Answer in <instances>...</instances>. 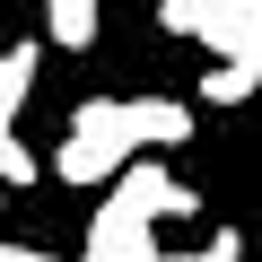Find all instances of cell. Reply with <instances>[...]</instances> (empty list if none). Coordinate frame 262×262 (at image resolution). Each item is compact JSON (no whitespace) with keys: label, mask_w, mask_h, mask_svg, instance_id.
Returning a JSON list of instances; mask_svg holds the SVG:
<instances>
[{"label":"cell","mask_w":262,"mask_h":262,"mask_svg":"<svg viewBox=\"0 0 262 262\" xmlns=\"http://www.w3.org/2000/svg\"><path fill=\"white\" fill-rule=\"evenodd\" d=\"M236 9H253V0H158V27L166 35H201V27H219Z\"/></svg>","instance_id":"cell-5"},{"label":"cell","mask_w":262,"mask_h":262,"mask_svg":"<svg viewBox=\"0 0 262 262\" xmlns=\"http://www.w3.org/2000/svg\"><path fill=\"white\" fill-rule=\"evenodd\" d=\"M0 262H53L44 245H9V236H0Z\"/></svg>","instance_id":"cell-9"},{"label":"cell","mask_w":262,"mask_h":262,"mask_svg":"<svg viewBox=\"0 0 262 262\" xmlns=\"http://www.w3.org/2000/svg\"><path fill=\"white\" fill-rule=\"evenodd\" d=\"M0 201H9V184H0Z\"/></svg>","instance_id":"cell-10"},{"label":"cell","mask_w":262,"mask_h":262,"mask_svg":"<svg viewBox=\"0 0 262 262\" xmlns=\"http://www.w3.org/2000/svg\"><path fill=\"white\" fill-rule=\"evenodd\" d=\"M262 79L245 70V61H219V70H201V105H245Z\"/></svg>","instance_id":"cell-6"},{"label":"cell","mask_w":262,"mask_h":262,"mask_svg":"<svg viewBox=\"0 0 262 262\" xmlns=\"http://www.w3.org/2000/svg\"><path fill=\"white\" fill-rule=\"evenodd\" d=\"M158 262H245V236H236V227H219L210 245H192V253H158Z\"/></svg>","instance_id":"cell-8"},{"label":"cell","mask_w":262,"mask_h":262,"mask_svg":"<svg viewBox=\"0 0 262 262\" xmlns=\"http://www.w3.org/2000/svg\"><path fill=\"white\" fill-rule=\"evenodd\" d=\"M114 131H122V149H184L201 114L184 96H114Z\"/></svg>","instance_id":"cell-1"},{"label":"cell","mask_w":262,"mask_h":262,"mask_svg":"<svg viewBox=\"0 0 262 262\" xmlns=\"http://www.w3.org/2000/svg\"><path fill=\"white\" fill-rule=\"evenodd\" d=\"M44 27H53L61 53H88L96 27H105V9H96V0H44Z\"/></svg>","instance_id":"cell-4"},{"label":"cell","mask_w":262,"mask_h":262,"mask_svg":"<svg viewBox=\"0 0 262 262\" xmlns=\"http://www.w3.org/2000/svg\"><path fill=\"white\" fill-rule=\"evenodd\" d=\"M35 175H44V158H35L27 140H18L9 122H0V184H35Z\"/></svg>","instance_id":"cell-7"},{"label":"cell","mask_w":262,"mask_h":262,"mask_svg":"<svg viewBox=\"0 0 262 262\" xmlns=\"http://www.w3.org/2000/svg\"><path fill=\"white\" fill-rule=\"evenodd\" d=\"M35 70H44V44H9L0 53V122H18V105L35 96Z\"/></svg>","instance_id":"cell-3"},{"label":"cell","mask_w":262,"mask_h":262,"mask_svg":"<svg viewBox=\"0 0 262 262\" xmlns=\"http://www.w3.org/2000/svg\"><path fill=\"white\" fill-rule=\"evenodd\" d=\"M122 158H131V149H122V131H114V122H96V131L61 122V149H53V175H61V184H105V175H114Z\"/></svg>","instance_id":"cell-2"}]
</instances>
